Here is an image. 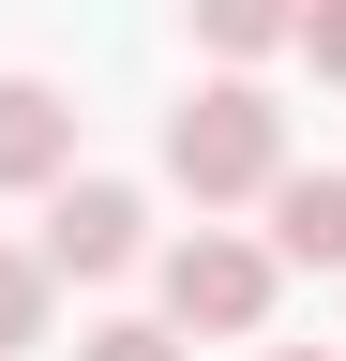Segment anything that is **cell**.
<instances>
[{
	"instance_id": "cell-1",
	"label": "cell",
	"mask_w": 346,
	"mask_h": 361,
	"mask_svg": "<svg viewBox=\"0 0 346 361\" xmlns=\"http://www.w3.org/2000/svg\"><path fill=\"white\" fill-rule=\"evenodd\" d=\"M271 166H286V106L256 75H211L181 121H166V180H181L196 211H226V196H271Z\"/></svg>"
},
{
	"instance_id": "cell-2",
	"label": "cell",
	"mask_w": 346,
	"mask_h": 361,
	"mask_svg": "<svg viewBox=\"0 0 346 361\" xmlns=\"http://www.w3.org/2000/svg\"><path fill=\"white\" fill-rule=\"evenodd\" d=\"M256 316H271V256L226 241V226H196L166 256V331H256Z\"/></svg>"
},
{
	"instance_id": "cell-3",
	"label": "cell",
	"mask_w": 346,
	"mask_h": 361,
	"mask_svg": "<svg viewBox=\"0 0 346 361\" xmlns=\"http://www.w3.org/2000/svg\"><path fill=\"white\" fill-rule=\"evenodd\" d=\"M136 241H151V211L121 196V180H61V196H46V271H61V286L136 271Z\"/></svg>"
},
{
	"instance_id": "cell-4",
	"label": "cell",
	"mask_w": 346,
	"mask_h": 361,
	"mask_svg": "<svg viewBox=\"0 0 346 361\" xmlns=\"http://www.w3.org/2000/svg\"><path fill=\"white\" fill-rule=\"evenodd\" d=\"M61 166H75V90L0 75V196H46Z\"/></svg>"
},
{
	"instance_id": "cell-5",
	"label": "cell",
	"mask_w": 346,
	"mask_h": 361,
	"mask_svg": "<svg viewBox=\"0 0 346 361\" xmlns=\"http://www.w3.org/2000/svg\"><path fill=\"white\" fill-rule=\"evenodd\" d=\"M271 256L346 271V166H271Z\"/></svg>"
},
{
	"instance_id": "cell-6",
	"label": "cell",
	"mask_w": 346,
	"mask_h": 361,
	"mask_svg": "<svg viewBox=\"0 0 346 361\" xmlns=\"http://www.w3.org/2000/svg\"><path fill=\"white\" fill-rule=\"evenodd\" d=\"M286 30H301V0H196V45H211V61H271Z\"/></svg>"
},
{
	"instance_id": "cell-7",
	"label": "cell",
	"mask_w": 346,
	"mask_h": 361,
	"mask_svg": "<svg viewBox=\"0 0 346 361\" xmlns=\"http://www.w3.org/2000/svg\"><path fill=\"white\" fill-rule=\"evenodd\" d=\"M46 286H61L46 256H16V241H0V361H16V346H46Z\"/></svg>"
},
{
	"instance_id": "cell-8",
	"label": "cell",
	"mask_w": 346,
	"mask_h": 361,
	"mask_svg": "<svg viewBox=\"0 0 346 361\" xmlns=\"http://www.w3.org/2000/svg\"><path fill=\"white\" fill-rule=\"evenodd\" d=\"M286 45H301V61H316V75L346 90V0H301V30H286Z\"/></svg>"
},
{
	"instance_id": "cell-9",
	"label": "cell",
	"mask_w": 346,
	"mask_h": 361,
	"mask_svg": "<svg viewBox=\"0 0 346 361\" xmlns=\"http://www.w3.org/2000/svg\"><path fill=\"white\" fill-rule=\"evenodd\" d=\"M75 361H181V331H166V316H121V331H91Z\"/></svg>"
},
{
	"instance_id": "cell-10",
	"label": "cell",
	"mask_w": 346,
	"mask_h": 361,
	"mask_svg": "<svg viewBox=\"0 0 346 361\" xmlns=\"http://www.w3.org/2000/svg\"><path fill=\"white\" fill-rule=\"evenodd\" d=\"M271 361H316V346H271Z\"/></svg>"
}]
</instances>
